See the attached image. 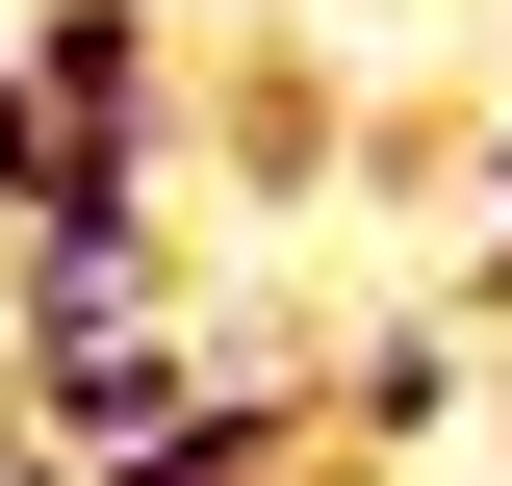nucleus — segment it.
Wrapping results in <instances>:
<instances>
[{"instance_id":"f257e3e1","label":"nucleus","mask_w":512,"mask_h":486,"mask_svg":"<svg viewBox=\"0 0 512 486\" xmlns=\"http://www.w3.org/2000/svg\"><path fill=\"white\" fill-rule=\"evenodd\" d=\"M487 384H512V333H487V307H384L359 359L308 384V410L359 435V461H410V435H461V410H487Z\"/></svg>"},{"instance_id":"7ed1b4c3","label":"nucleus","mask_w":512,"mask_h":486,"mask_svg":"<svg viewBox=\"0 0 512 486\" xmlns=\"http://www.w3.org/2000/svg\"><path fill=\"white\" fill-rule=\"evenodd\" d=\"M308 486H410V461H359V435H308Z\"/></svg>"},{"instance_id":"f03ea898","label":"nucleus","mask_w":512,"mask_h":486,"mask_svg":"<svg viewBox=\"0 0 512 486\" xmlns=\"http://www.w3.org/2000/svg\"><path fill=\"white\" fill-rule=\"evenodd\" d=\"M461 307H487V333H512V128H487V282H461Z\"/></svg>"}]
</instances>
